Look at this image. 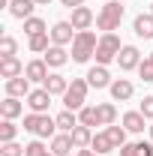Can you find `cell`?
Wrapping results in <instances>:
<instances>
[{
  "label": "cell",
  "mask_w": 153,
  "mask_h": 156,
  "mask_svg": "<svg viewBox=\"0 0 153 156\" xmlns=\"http://www.w3.org/2000/svg\"><path fill=\"white\" fill-rule=\"evenodd\" d=\"M123 21V3L120 0H105V6L96 12V27L102 33H114Z\"/></svg>",
  "instance_id": "6da1fadb"
},
{
  "label": "cell",
  "mask_w": 153,
  "mask_h": 156,
  "mask_svg": "<svg viewBox=\"0 0 153 156\" xmlns=\"http://www.w3.org/2000/svg\"><path fill=\"white\" fill-rule=\"evenodd\" d=\"M24 129L27 132H33L36 138H54L57 132V117H51V114H24Z\"/></svg>",
  "instance_id": "7a4b0ae2"
},
{
  "label": "cell",
  "mask_w": 153,
  "mask_h": 156,
  "mask_svg": "<svg viewBox=\"0 0 153 156\" xmlns=\"http://www.w3.org/2000/svg\"><path fill=\"white\" fill-rule=\"evenodd\" d=\"M96 45H99V39H96L93 30H78L75 42H72V60L75 63H87L96 54Z\"/></svg>",
  "instance_id": "3957f363"
},
{
  "label": "cell",
  "mask_w": 153,
  "mask_h": 156,
  "mask_svg": "<svg viewBox=\"0 0 153 156\" xmlns=\"http://www.w3.org/2000/svg\"><path fill=\"white\" fill-rule=\"evenodd\" d=\"M120 48H123V42H120V36H117V33H102L93 57H96V63H99V66H108L111 60H117Z\"/></svg>",
  "instance_id": "277c9868"
},
{
  "label": "cell",
  "mask_w": 153,
  "mask_h": 156,
  "mask_svg": "<svg viewBox=\"0 0 153 156\" xmlns=\"http://www.w3.org/2000/svg\"><path fill=\"white\" fill-rule=\"evenodd\" d=\"M87 90H90L87 78H72V81H69V90L63 93V105H66L69 111H81L84 102H87Z\"/></svg>",
  "instance_id": "5b68a950"
},
{
  "label": "cell",
  "mask_w": 153,
  "mask_h": 156,
  "mask_svg": "<svg viewBox=\"0 0 153 156\" xmlns=\"http://www.w3.org/2000/svg\"><path fill=\"white\" fill-rule=\"evenodd\" d=\"M69 42H75V27H72V21H57V24L51 27V45H69Z\"/></svg>",
  "instance_id": "8992f818"
},
{
  "label": "cell",
  "mask_w": 153,
  "mask_h": 156,
  "mask_svg": "<svg viewBox=\"0 0 153 156\" xmlns=\"http://www.w3.org/2000/svg\"><path fill=\"white\" fill-rule=\"evenodd\" d=\"M48 105H51V93H48L45 87L30 90V96H27V108H30L33 114H48Z\"/></svg>",
  "instance_id": "52a82bcc"
},
{
  "label": "cell",
  "mask_w": 153,
  "mask_h": 156,
  "mask_svg": "<svg viewBox=\"0 0 153 156\" xmlns=\"http://www.w3.org/2000/svg\"><path fill=\"white\" fill-rule=\"evenodd\" d=\"M117 63H120V69H123V72L138 69V66H141V51H138L135 45H123V48H120V54H117Z\"/></svg>",
  "instance_id": "ba28073f"
},
{
  "label": "cell",
  "mask_w": 153,
  "mask_h": 156,
  "mask_svg": "<svg viewBox=\"0 0 153 156\" xmlns=\"http://www.w3.org/2000/svg\"><path fill=\"white\" fill-rule=\"evenodd\" d=\"M6 96H15V99H27L30 96V78L18 75V78H6Z\"/></svg>",
  "instance_id": "9c48e42d"
},
{
  "label": "cell",
  "mask_w": 153,
  "mask_h": 156,
  "mask_svg": "<svg viewBox=\"0 0 153 156\" xmlns=\"http://www.w3.org/2000/svg\"><path fill=\"white\" fill-rule=\"evenodd\" d=\"M108 90H111L114 102H126V99H132V93H135V84L129 81V78H114Z\"/></svg>",
  "instance_id": "30bf717a"
},
{
  "label": "cell",
  "mask_w": 153,
  "mask_h": 156,
  "mask_svg": "<svg viewBox=\"0 0 153 156\" xmlns=\"http://www.w3.org/2000/svg\"><path fill=\"white\" fill-rule=\"evenodd\" d=\"M33 9H36V3L33 0H9V15L18 21H27L33 18Z\"/></svg>",
  "instance_id": "8fae6325"
},
{
  "label": "cell",
  "mask_w": 153,
  "mask_h": 156,
  "mask_svg": "<svg viewBox=\"0 0 153 156\" xmlns=\"http://www.w3.org/2000/svg\"><path fill=\"white\" fill-rule=\"evenodd\" d=\"M51 96H63L66 90H69V78L66 75H60V72H51V75L45 78V84H42Z\"/></svg>",
  "instance_id": "7c38bea8"
},
{
  "label": "cell",
  "mask_w": 153,
  "mask_h": 156,
  "mask_svg": "<svg viewBox=\"0 0 153 156\" xmlns=\"http://www.w3.org/2000/svg\"><path fill=\"white\" fill-rule=\"evenodd\" d=\"M84 78H87V84H90V87H96V90L111 87V72H108L105 66H93V69H90Z\"/></svg>",
  "instance_id": "4fadbf2b"
},
{
  "label": "cell",
  "mask_w": 153,
  "mask_h": 156,
  "mask_svg": "<svg viewBox=\"0 0 153 156\" xmlns=\"http://www.w3.org/2000/svg\"><path fill=\"white\" fill-rule=\"evenodd\" d=\"M69 21H72L75 30H87V27L96 21V15H93L90 6H78V9H72V18H69Z\"/></svg>",
  "instance_id": "5bb4252c"
},
{
  "label": "cell",
  "mask_w": 153,
  "mask_h": 156,
  "mask_svg": "<svg viewBox=\"0 0 153 156\" xmlns=\"http://www.w3.org/2000/svg\"><path fill=\"white\" fill-rule=\"evenodd\" d=\"M72 150H75V141H72L69 132H60V135L51 138V153L54 156H69Z\"/></svg>",
  "instance_id": "9a60e30c"
},
{
  "label": "cell",
  "mask_w": 153,
  "mask_h": 156,
  "mask_svg": "<svg viewBox=\"0 0 153 156\" xmlns=\"http://www.w3.org/2000/svg\"><path fill=\"white\" fill-rule=\"evenodd\" d=\"M132 30H135V36L138 39H153V15L147 12H141V15H135V21H132Z\"/></svg>",
  "instance_id": "2e32d148"
},
{
  "label": "cell",
  "mask_w": 153,
  "mask_h": 156,
  "mask_svg": "<svg viewBox=\"0 0 153 156\" xmlns=\"http://www.w3.org/2000/svg\"><path fill=\"white\" fill-rule=\"evenodd\" d=\"M24 75L30 78V81H39V84H45V78L51 75V72H48V63H45V60H30V63L24 66Z\"/></svg>",
  "instance_id": "e0dca14e"
},
{
  "label": "cell",
  "mask_w": 153,
  "mask_h": 156,
  "mask_svg": "<svg viewBox=\"0 0 153 156\" xmlns=\"http://www.w3.org/2000/svg\"><path fill=\"white\" fill-rule=\"evenodd\" d=\"M0 75H3V78L24 75V63H21L18 57H0Z\"/></svg>",
  "instance_id": "ac0fdd59"
},
{
  "label": "cell",
  "mask_w": 153,
  "mask_h": 156,
  "mask_svg": "<svg viewBox=\"0 0 153 156\" xmlns=\"http://www.w3.org/2000/svg\"><path fill=\"white\" fill-rule=\"evenodd\" d=\"M120 156H153V141H135V144H123Z\"/></svg>",
  "instance_id": "d6986e66"
},
{
  "label": "cell",
  "mask_w": 153,
  "mask_h": 156,
  "mask_svg": "<svg viewBox=\"0 0 153 156\" xmlns=\"http://www.w3.org/2000/svg\"><path fill=\"white\" fill-rule=\"evenodd\" d=\"M69 135H72V141H75V150H84V147L93 144V132H90V126H84V123H78Z\"/></svg>",
  "instance_id": "ffe728a7"
},
{
  "label": "cell",
  "mask_w": 153,
  "mask_h": 156,
  "mask_svg": "<svg viewBox=\"0 0 153 156\" xmlns=\"http://www.w3.org/2000/svg\"><path fill=\"white\" fill-rule=\"evenodd\" d=\"M42 60H45L51 69H60V66L69 60V54H66V48H63V45H51V48L45 51V57H42Z\"/></svg>",
  "instance_id": "44dd1931"
},
{
  "label": "cell",
  "mask_w": 153,
  "mask_h": 156,
  "mask_svg": "<svg viewBox=\"0 0 153 156\" xmlns=\"http://www.w3.org/2000/svg\"><path fill=\"white\" fill-rule=\"evenodd\" d=\"M21 111H24V105H21L15 96H6L3 102H0V117H3V120H15Z\"/></svg>",
  "instance_id": "7402d4cb"
},
{
  "label": "cell",
  "mask_w": 153,
  "mask_h": 156,
  "mask_svg": "<svg viewBox=\"0 0 153 156\" xmlns=\"http://www.w3.org/2000/svg\"><path fill=\"white\" fill-rule=\"evenodd\" d=\"M123 126H126V132H144L147 117L141 114V111H126L123 114Z\"/></svg>",
  "instance_id": "603a6c76"
},
{
  "label": "cell",
  "mask_w": 153,
  "mask_h": 156,
  "mask_svg": "<svg viewBox=\"0 0 153 156\" xmlns=\"http://www.w3.org/2000/svg\"><path fill=\"white\" fill-rule=\"evenodd\" d=\"M90 150H96L99 156H105V153H111V150H117V147H114V141L108 138V132H96V135H93V144H90Z\"/></svg>",
  "instance_id": "cb8c5ba5"
},
{
  "label": "cell",
  "mask_w": 153,
  "mask_h": 156,
  "mask_svg": "<svg viewBox=\"0 0 153 156\" xmlns=\"http://www.w3.org/2000/svg\"><path fill=\"white\" fill-rule=\"evenodd\" d=\"M78 120L84 126H102V117H99V105H84L78 111Z\"/></svg>",
  "instance_id": "d4e9b609"
},
{
  "label": "cell",
  "mask_w": 153,
  "mask_h": 156,
  "mask_svg": "<svg viewBox=\"0 0 153 156\" xmlns=\"http://www.w3.org/2000/svg\"><path fill=\"white\" fill-rule=\"evenodd\" d=\"M78 123H81V120H78V114H75V111H69V108L57 114V129H60V132H72Z\"/></svg>",
  "instance_id": "484cf974"
},
{
  "label": "cell",
  "mask_w": 153,
  "mask_h": 156,
  "mask_svg": "<svg viewBox=\"0 0 153 156\" xmlns=\"http://www.w3.org/2000/svg\"><path fill=\"white\" fill-rule=\"evenodd\" d=\"M48 36H51V33H36V36H30L27 39V48H30L33 54H45V51L51 48V45H48Z\"/></svg>",
  "instance_id": "4316f807"
},
{
  "label": "cell",
  "mask_w": 153,
  "mask_h": 156,
  "mask_svg": "<svg viewBox=\"0 0 153 156\" xmlns=\"http://www.w3.org/2000/svg\"><path fill=\"white\" fill-rule=\"evenodd\" d=\"M24 33H27V39L36 36V33H48V24H45L42 18H36V15H33V18L24 21Z\"/></svg>",
  "instance_id": "83f0119b"
},
{
  "label": "cell",
  "mask_w": 153,
  "mask_h": 156,
  "mask_svg": "<svg viewBox=\"0 0 153 156\" xmlns=\"http://www.w3.org/2000/svg\"><path fill=\"white\" fill-rule=\"evenodd\" d=\"M105 132H108V138L114 141V147H117V150L126 144V126H114V123H111V126H105Z\"/></svg>",
  "instance_id": "f1b7e54d"
},
{
  "label": "cell",
  "mask_w": 153,
  "mask_h": 156,
  "mask_svg": "<svg viewBox=\"0 0 153 156\" xmlns=\"http://www.w3.org/2000/svg\"><path fill=\"white\" fill-rule=\"evenodd\" d=\"M99 117H102V126H111L117 120V108H114V102H102L99 105Z\"/></svg>",
  "instance_id": "f546056e"
},
{
  "label": "cell",
  "mask_w": 153,
  "mask_h": 156,
  "mask_svg": "<svg viewBox=\"0 0 153 156\" xmlns=\"http://www.w3.org/2000/svg\"><path fill=\"white\" fill-rule=\"evenodd\" d=\"M15 135H18V126H15L12 120H3V123H0V144L15 141Z\"/></svg>",
  "instance_id": "4dcf8cb0"
},
{
  "label": "cell",
  "mask_w": 153,
  "mask_h": 156,
  "mask_svg": "<svg viewBox=\"0 0 153 156\" xmlns=\"http://www.w3.org/2000/svg\"><path fill=\"white\" fill-rule=\"evenodd\" d=\"M51 150L42 144V138H36V141H30V144H24V156H48Z\"/></svg>",
  "instance_id": "1f68e13d"
},
{
  "label": "cell",
  "mask_w": 153,
  "mask_h": 156,
  "mask_svg": "<svg viewBox=\"0 0 153 156\" xmlns=\"http://www.w3.org/2000/svg\"><path fill=\"white\" fill-rule=\"evenodd\" d=\"M18 51V42L12 36H0V57H15Z\"/></svg>",
  "instance_id": "d6a6232c"
},
{
  "label": "cell",
  "mask_w": 153,
  "mask_h": 156,
  "mask_svg": "<svg viewBox=\"0 0 153 156\" xmlns=\"http://www.w3.org/2000/svg\"><path fill=\"white\" fill-rule=\"evenodd\" d=\"M0 156H24V147L15 141H6V144H0Z\"/></svg>",
  "instance_id": "836d02e7"
},
{
  "label": "cell",
  "mask_w": 153,
  "mask_h": 156,
  "mask_svg": "<svg viewBox=\"0 0 153 156\" xmlns=\"http://www.w3.org/2000/svg\"><path fill=\"white\" fill-rule=\"evenodd\" d=\"M138 75H141V81H153V60H150V57L141 60V66H138Z\"/></svg>",
  "instance_id": "e575fe53"
},
{
  "label": "cell",
  "mask_w": 153,
  "mask_h": 156,
  "mask_svg": "<svg viewBox=\"0 0 153 156\" xmlns=\"http://www.w3.org/2000/svg\"><path fill=\"white\" fill-rule=\"evenodd\" d=\"M138 111L147 117V120H153V96H144V102H141V108H138Z\"/></svg>",
  "instance_id": "d590c367"
},
{
  "label": "cell",
  "mask_w": 153,
  "mask_h": 156,
  "mask_svg": "<svg viewBox=\"0 0 153 156\" xmlns=\"http://www.w3.org/2000/svg\"><path fill=\"white\" fill-rule=\"evenodd\" d=\"M63 6H69V9H78V6H84V0H60Z\"/></svg>",
  "instance_id": "8d00e7d4"
},
{
  "label": "cell",
  "mask_w": 153,
  "mask_h": 156,
  "mask_svg": "<svg viewBox=\"0 0 153 156\" xmlns=\"http://www.w3.org/2000/svg\"><path fill=\"white\" fill-rule=\"evenodd\" d=\"M78 156H99V153H96V150H87V147H84V150H78Z\"/></svg>",
  "instance_id": "74e56055"
},
{
  "label": "cell",
  "mask_w": 153,
  "mask_h": 156,
  "mask_svg": "<svg viewBox=\"0 0 153 156\" xmlns=\"http://www.w3.org/2000/svg\"><path fill=\"white\" fill-rule=\"evenodd\" d=\"M33 3H36V6H45V3H51V0H33Z\"/></svg>",
  "instance_id": "f35d334b"
},
{
  "label": "cell",
  "mask_w": 153,
  "mask_h": 156,
  "mask_svg": "<svg viewBox=\"0 0 153 156\" xmlns=\"http://www.w3.org/2000/svg\"><path fill=\"white\" fill-rule=\"evenodd\" d=\"M150 141H153V126H150Z\"/></svg>",
  "instance_id": "ab89813d"
},
{
  "label": "cell",
  "mask_w": 153,
  "mask_h": 156,
  "mask_svg": "<svg viewBox=\"0 0 153 156\" xmlns=\"http://www.w3.org/2000/svg\"><path fill=\"white\" fill-rule=\"evenodd\" d=\"M150 15H153V3H150Z\"/></svg>",
  "instance_id": "60d3db41"
},
{
  "label": "cell",
  "mask_w": 153,
  "mask_h": 156,
  "mask_svg": "<svg viewBox=\"0 0 153 156\" xmlns=\"http://www.w3.org/2000/svg\"><path fill=\"white\" fill-rule=\"evenodd\" d=\"M48 156H54V153H48Z\"/></svg>",
  "instance_id": "b9f144b4"
},
{
  "label": "cell",
  "mask_w": 153,
  "mask_h": 156,
  "mask_svg": "<svg viewBox=\"0 0 153 156\" xmlns=\"http://www.w3.org/2000/svg\"><path fill=\"white\" fill-rule=\"evenodd\" d=\"M150 60H153V54H150Z\"/></svg>",
  "instance_id": "7bdbcfd3"
}]
</instances>
